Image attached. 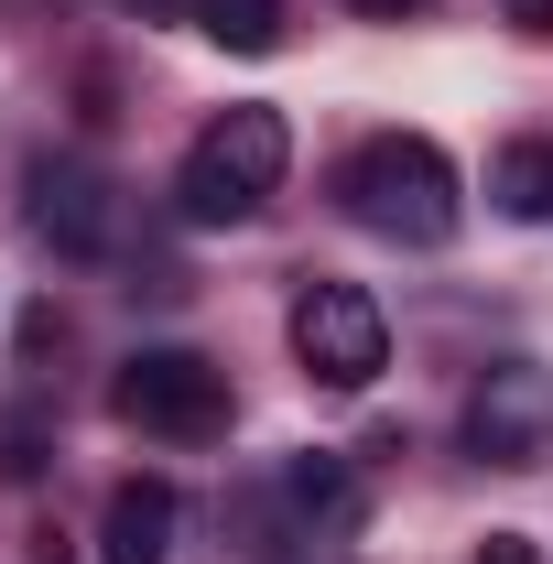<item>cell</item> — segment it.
I'll return each mask as SVG.
<instances>
[{
    "label": "cell",
    "mask_w": 553,
    "mask_h": 564,
    "mask_svg": "<svg viewBox=\"0 0 553 564\" xmlns=\"http://www.w3.org/2000/svg\"><path fill=\"white\" fill-rule=\"evenodd\" d=\"M337 207L358 217L369 239H391V250H445L456 217H467V185H456V163L423 131H369L337 163Z\"/></svg>",
    "instance_id": "obj_1"
},
{
    "label": "cell",
    "mask_w": 553,
    "mask_h": 564,
    "mask_svg": "<svg viewBox=\"0 0 553 564\" xmlns=\"http://www.w3.org/2000/svg\"><path fill=\"white\" fill-rule=\"evenodd\" d=\"M282 174H293L282 109H217L207 131L185 141V163H174V217L185 228H239V217L272 207Z\"/></svg>",
    "instance_id": "obj_2"
},
{
    "label": "cell",
    "mask_w": 553,
    "mask_h": 564,
    "mask_svg": "<svg viewBox=\"0 0 553 564\" xmlns=\"http://www.w3.org/2000/svg\"><path fill=\"white\" fill-rule=\"evenodd\" d=\"M109 413L131 434H152V445H217L228 434V369L196 348H141L109 380Z\"/></svg>",
    "instance_id": "obj_3"
},
{
    "label": "cell",
    "mask_w": 553,
    "mask_h": 564,
    "mask_svg": "<svg viewBox=\"0 0 553 564\" xmlns=\"http://www.w3.org/2000/svg\"><path fill=\"white\" fill-rule=\"evenodd\" d=\"M282 337H293V358H304L315 391H369L391 369V326H380V304L358 282H304L293 315H282Z\"/></svg>",
    "instance_id": "obj_4"
},
{
    "label": "cell",
    "mask_w": 553,
    "mask_h": 564,
    "mask_svg": "<svg viewBox=\"0 0 553 564\" xmlns=\"http://www.w3.org/2000/svg\"><path fill=\"white\" fill-rule=\"evenodd\" d=\"M456 434H467L478 467H553V369L543 358H488L467 380Z\"/></svg>",
    "instance_id": "obj_5"
},
{
    "label": "cell",
    "mask_w": 553,
    "mask_h": 564,
    "mask_svg": "<svg viewBox=\"0 0 553 564\" xmlns=\"http://www.w3.org/2000/svg\"><path fill=\"white\" fill-rule=\"evenodd\" d=\"M22 217H33V239H44L55 261H98V250L120 239V196H109L98 163H76V152H44V163L22 174Z\"/></svg>",
    "instance_id": "obj_6"
},
{
    "label": "cell",
    "mask_w": 553,
    "mask_h": 564,
    "mask_svg": "<svg viewBox=\"0 0 553 564\" xmlns=\"http://www.w3.org/2000/svg\"><path fill=\"white\" fill-rule=\"evenodd\" d=\"M282 510H293V543H347L369 521V478L326 445H304V456H282Z\"/></svg>",
    "instance_id": "obj_7"
},
{
    "label": "cell",
    "mask_w": 553,
    "mask_h": 564,
    "mask_svg": "<svg viewBox=\"0 0 553 564\" xmlns=\"http://www.w3.org/2000/svg\"><path fill=\"white\" fill-rule=\"evenodd\" d=\"M174 521H185L174 478H120L98 510V564H174Z\"/></svg>",
    "instance_id": "obj_8"
},
{
    "label": "cell",
    "mask_w": 553,
    "mask_h": 564,
    "mask_svg": "<svg viewBox=\"0 0 553 564\" xmlns=\"http://www.w3.org/2000/svg\"><path fill=\"white\" fill-rule=\"evenodd\" d=\"M488 196L510 217H532V228H553V141H510V152L488 163Z\"/></svg>",
    "instance_id": "obj_9"
},
{
    "label": "cell",
    "mask_w": 553,
    "mask_h": 564,
    "mask_svg": "<svg viewBox=\"0 0 553 564\" xmlns=\"http://www.w3.org/2000/svg\"><path fill=\"white\" fill-rule=\"evenodd\" d=\"M196 33L228 55H272L282 44V0H196Z\"/></svg>",
    "instance_id": "obj_10"
},
{
    "label": "cell",
    "mask_w": 553,
    "mask_h": 564,
    "mask_svg": "<svg viewBox=\"0 0 553 564\" xmlns=\"http://www.w3.org/2000/svg\"><path fill=\"white\" fill-rule=\"evenodd\" d=\"M0 478H44V423L0 413Z\"/></svg>",
    "instance_id": "obj_11"
},
{
    "label": "cell",
    "mask_w": 553,
    "mask_h": 564,
    "mask_svg": "<svg viewBox=\"0 0 553 564\" xmlns=\"http://www.w3.org/2000/svg\"><path fill=\"white\" fill-rule=\"evenodd\" d=\"M467 564H543V543H532V532H488Z\"/></svg>",
    "instance_id": "obj_12"
},
{
    "label": "cell",
    "mask_w": 553,
    "mask_h": 564,
    "mask_svg": "<svg viewBox=\"0 0 553 564\" xmlns=\"http://www.w3.org/2000/svg\"><path fill=\"white\" fill-rule=\"evenodd\" d=\"M499 22H510V33H532V44H553V0H499Z\"/></svg>",
    "instance_id": "obj_13"
},
{
    "label": "cell",
    "mask_w": 553,
    "mask_h": 564,
    "mask_svg": "<svg viewBox=\"0 0 553 564\" xmlns=\"http://www.w3.org/2000/svg\"><path fill=\"white\" fill-rule=\"evenodd\" d=\"M347 11H369V22H413L423 0H347Z\"/></svg>",
    "instance_id": "obj_14"
},
{
    "label": "cell",
    "mask_w": 553,
    "mask_h": 564,
    "mask_svg": "<svg viewBox=\"0 0 553 564\" xmlns=\"http://www.w3.org/2000/svg\"><path fill=\"white\" fill-rule=\"evenodd\" d=\"M44 564H66V554H44Z\"/></svg>",
    "instance_id": "obj_15"
}]
</instances>
